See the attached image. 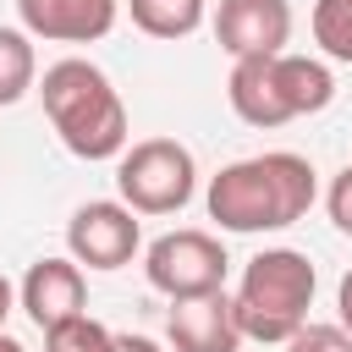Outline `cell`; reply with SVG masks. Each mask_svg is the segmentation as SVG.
Listing matches in <instances>:
<instances>
[{
	"label": "cell",
	"mask_w": 352,
	"mask_h": 352,
	"mask_svg": "<svg viewBox=\"0 0 352 352\" xmlns=\"http://www.w3.org/2000/svg\"><path fill=\"white\" fill-rule=\"evenodd\" d=\"M16 302L28 308V319L38 330H55L66 319H82L88 314V280H82V264L66 253V258H33L22 286H16Z\"/></svg>",
	"instance_id": "8"
},
{
	"label": "cell",
	"mask_w": 352,
	"mask_h": 352,
	"mask_svg": "<svg viewBox=\"0 0 352 352\" xmlns=\"http://www.w3.org/2000/svg\"><path fill=\"white\" fill-rule=\"evenodd\" d=\"M126 11L148 38H187L204 28V0H126Z\"/></svg>",
	"instance_id": "12"
},
{
	"label": "cell",
	"mask_w": 352,
	"mask_h": 352,
	"mask_svg": "<svg viewBox=\"0 0 352 352\" xmlns=\"http://www.w3.org/2000/svg\"><path fill=\"white\" fill-rule=\"evenodd\" d=\"M314 264L308 253L297 248H264L248 258L242 270V286H236V324L248 341H264V346H286L302 324H308V308H314Z\"/></svg>",
	"instance_id": "4"
},
{
	"label": "cell",
	"mask_w": 352,
	"mask_h": 352,
	"mask_svg": "<svg viewBox=\"0 0 352 352\" xmlns=\"http://www.w3.org/2000/svg\"><path fill=\"white\" fill-rule=\"evenodd\" d=\"M38 99H44V116H50L55 138H60L77 160L99 165V160H121V154H126V138H132L126 104H121V94L110 88V77H104L94 60L66 55V60L44 66Z\"/></svg>",
	"instance_id": "2"
},
{
	"label": "cell",
	"mask_w": 352,
	"mask_h": 352,
	"mask_svg": "<svg viewBox=\"0 0 352 352\" xmlns=\"http://www.w3.org/2000/svg\"><path fill=\"white\" fill-rule=\"evenodd\" d=\"M226 242L187 226V231H165L143 248V275L154 292H165L170 302H187V297H209V292H226Z\"/></svg>",
	"instance_id": "6"
},
{
	"label": "cell",
	"mask_w": 352,
	"mask_h": 352,
	"mask_svg": "<svg viewBox=\"0 0 352 352\" xmlns=\"http://www.w3.org/2000/svg\"><path fill=\"white\" fill-rule=\"evenodd\" d=\"M0 352H28V346H22L16 336H0Z\"/></svg>",
	"instance_id": "21"
},
{
	"label": "cell",
	"mask_w": 352,
	"mask_h": 352,
	"mask_svg": "<svg viewBox=\"0 0 352 352\" xmlns=\"http://www.w3.org/2000/svg\"><path fill=\"white\" fill-rule=\"evenodd\" d=\"M226 99H231L236 121H248V126H286L297 116H319L336 99V77L324 60L280 50V55L231 60Z\"/></svg>",
	"instance_id": "3"
},
{
	"label": "cell",
	"mask_w": 352,
	"mask_h": 352,
	"mask_svg": "<svg viewBox=\"0 0 352 352\" xmlns=\"http://www.w3.org/2000/svg\"><path fill=\"white\" fill-rule=\"evenodd\" d=\"M286 352H352V336L341 324H302L286 341Z\"/></svg>",
	"instance_id": "16"
},
{
	"label": "cell",
	"mask_w": 352,
	"mask_h": 352,
	"mask_svg": "<svg viewBox=\"0 0 352 352\" xmlns=\"http://www.w3.org/2000/svg\"><path fill=\"white\" fill-rule=\"evenodd\" d=\"M22 33L50 44H94L116 28L121 0H16Z\"/></svg>",
	"instance_id": "10"
},
{
	"label": "cell",
	"mask_w": 352,
	"mask_h": 352,
	"mask_svg": "<svg viewBox=\"0 0 352 352\" xmlns=\"http://www.w3.org/2000/svg\"><path fill=\"white\" fill-rule=\"evenodd\" d=\"M11 308H16V286L0 275V336H6V319H11Z\"/></svg>",
	"instance_id": "20"
},
{
	"label": "cell",
	"mask_w": 352,
	"mask_h": 352,
	"mask_svg": "<svg viewBox=\"0 0 352 352\" xmlns=\"http://www.w3.org/2000/svg\"><path fill=\"white\" fill-rule=\"evenodd\" d=\"M324 209H330L336 231H341V236H352V165H341V170H336V182H330V192H324Z\"/></svg>",
	"instance_id": "17"
},
{
	"label": "cell",
	"mask_w": 352,
	"mask_h": 352,
	"mask_svg": "<svg viewBox=\"0 0 352 352\" xmlns=\"http://www.w3.org/2000/svg\"><path fill=\"white\" fill-rule=\"evenodd\" d=\"M319 198V176L302 154L292 148H270V154H253V160H231L220 165V176H209V220L220 231H286L297 226Z\"/></svg>",
	"instance_id": "1"
},
{
	"label": "cell",
	"mask_w": 352,
	"mask_h": 352,
	"mask_svg": "<svg viewBox=\"0 0 352 352\" xmlns=\"http://www.w3.org/2000/svg\"><path fill=\"white\" fill-rule=\"evenodd\" d=\"M44 352H116V330H104L99 319H66L55 330H44Z\"/></svg>",
	"instance_id": "15"
},
{
	"label": "cell",
	"mask_w": 352,
	"mask_h": 352,
	"mask_svg": "<svg viewBox=\"0 0 352 352\" xmlns=\"http://www.w3.org/2000/svg\"><path fill=\"white\" fill-rule=\"evenodd\" d=\"M116 192L132 214H176L192 204L198 192V165L192 148L176 138H143L126 143V154L116 160Z\"/></svg>",
	"instance_id": "5"
},
{
	"label": "cell",
	"mask_w": 352,
	"mask_h": 352,
	"mask_svg": "<svg viewBox=\"0 0 352 352\" xmlns=\"http://www.w3.org/2000/svg\"><path fill=\"white\" fill-rule=\"evenodd\" d=\"M214 38H220V50L231 60L280 55L286 38H292V6L286 0H220Z\"/></svg>",
	"instance_id": "9"
},
{
	"label": "cell",
	"mask_w": 352,
	"mask_h": 352,
	"mask_svg": "<svg viewBox=\"0 0 352 352\" xmlns=\"http://www.w3.org/2000/svg\"><path fill=\"white\" fill-rule=\"evenodd\" d=\"M165 336H170V352H236V346L248 341L242 324H236V302H231L226 292L170 302Z\"/></svg>",
	"instance_id": "11"
},
{
	"label": "cell",
	"mask_w": 352,
	"mask_h": 352,
	"mask_svg": "<svg viewBox=\"0 0 352 352\" xmlns=\"http://www.w3.org/2000/svg\"><path fill=\"white\" fill-rule=\"evenodd\" d=\"M116 352H165V346L148 336H116Z\"/></svg>",
	"instance_id": "19"
},
{
	"label": "cell",
	"mask_w": 352,
	"mask_h": 352,
	"mask_svg": "<svg viewBox=\"0 0 352 352\" xmlns=\"http://www.w3.org/2000/svg\"><path fill=\"white\" fill-rule=\"evenodd\" d=\"M38 88V55H33V33L22 28H0V110L28 99Z\"/></svg>",
	"instance_id": "13"
},
{
	"label": "cell",
	"mask_w": 352,
	"mask_h": 352,
	"mask_svg": "<svg viewBox=\"0 0 352 352\" xmlns=\"http://www.w3.org/2000/svg\"><path fill=\"white\" fill-rule=\"evenodd\" d=\"M314 44L352 66V0H314Z\"/></svg>",
	"instance_id": "14"
},
{
	"label": "cell",
	"mask_w": 352,
	"mask_h": 352,
	"mask_svg": "<svg viewBox=\"0 0 352 352\" xmlns=\"http://www.w3.org/2000/svg\"><path fill=\"white\" fill-rule=\"evenodd\" d=\"M138 248H143V231L121 198H94L66 220V253L88 270H126Z\"/></svg>",
	"instance_id": "7"
},
{
	"label": "cell",
	"mask_w": 352,
	"mask_h": 352,
	"mask_svg": "<svg viewBox=\"0 0 352 352\" xmlns=\"http://www.w3.org/2000/svg\"><path fill=\"white\" fill-rule=\"evenodd\" d=\"M336 314H341V330L352 336V270H346L341 286H336Z\"/></svg>",
	"instance_id": "18"
}]
</instances>
